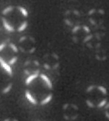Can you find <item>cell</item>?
Instances as JSON below:
<instances>
[{
    "instance_id": "obj_32",
    "label": "cell",
    "mask_w": 109,
    "mask_h": 121,
    "mask_svg": "<svg viewBox=\"0 0 109 121\" xmlns=\"http://www.w3.org/2000/svg\"><path fill=\"white\" fill-rule=\"evenodd\" d=\"M53 56H54V57H55V58H56V59H58V56H57V55L53 54Z\"/></svg>"
},
{
    "instance_id": "obj_30",
    "label": "cell",
    "mask_w": 109,
    "mask_h": 121,
    "mask_svg": "<svg viewBox=\"0 0 109 121\" xmlns=\"http://www.w3.org/2000/svg\"><path fill=\"white\" fill-rule=\"evenodd\" d=\"M34 63H35V65H36V66H39V63H38V62H37L36 60L34 61Z\"/></svg>"
},
{
    "instance_id": "obj_3",
    "label": "cell",
    "mask_w": 109,
    "mask_h": 121,
    "mask_svg": "<svg viewBox=\"0 0 109 121\" xmlns=\"http://www.w3.org/2000/svg\"><path fill=\"white\" fill-rule=\"evenodd\" d=\"M39 76H40V78H42V80L45 81V83L46 84V86H47V87H48L49 89H52V88H53L52 82H51V80L47 78V76H46V75H45V74H40Z\"/></svg>"
},
{
    "instance_id": "obj_6",
    "label": "cell",
    "mask_w": 109,
    "mask_h": 121,
    "mask_svg": "<svg viewBox=\"0 0 109 121\" xmlns=\"http://www.w3.org/2000/svg\"><path fill=\"white\" fill-rule=\"evenodd\" d=\"M52 99H53V94H52V93H50L47 97H46L44 99H43L40 104H41V106H45V105H46L47 103H49Z\"/></svg>"
},
{
    "instance_id": "obj_15",
    "label": "cell",
    "mask_w": 109,
    "mask_h": 121,
    "mask_svg": "<svg viewBox=\"0 0 109 121\" xmlns=\"http://www.w3.org/2000/svg\"><path fill=\"white\" fill-rule=\"evenodd\" d=\"M85 103H86V105H87V107L88 108H95V106H94V104L91 102L89 99H86L85 100Z\"/></svg>"
},
{
    "instance_id": "obj_17",
    "label": "cell",
    "mask_w": 109,
    "mask_h": 121,
    "mask_svg": "<svg viewBox=\"0 0 109 121\" xmlns=\"http://www.w3.org/2000/svg\"><path fill=\"white\" fill-rule=\"evenodd\" d=\"M80 28H81V26H74V28L72 29V33L73 34H75V33H76Z\"/></svg>"
},
{
    "instance_id": "obj_34",
    "label": "cell",
    "mask_w": 109,
    "mask_h": 121,
    "mask_svg": "<svg viewBox=\"0 0 109 121\" xmlns=\"http://www.w3.org/2000/svg\"><path fill=\"white\" fill-rule=\"evenodd\" d=\"M34 51H35V48L31 49V50H30V53H32V52H34Z\"/></svg>"
},
{
    "instance_id": "obj_2",
    "label": "cell",
    "mask_w": 109,
    "mask_h": 121,
    "mask_svg": "<svg viewBox=\"0 0 109 121\" xmlns=\"http://www.w3.org/2000/svg\"><path fill=\"white\" fill-rule=\"evenodd\" d=\"M38 77H39V70H36V72L34 73V74L29 75L28 78H26V79H25V85L28 86L32 81H34V80L36 78H37Z\"/></svg>"
},
{
    "instance_id": "obj_19",
    "label": "cell",
    "mask_w": 109,
    "mask_h": 121,
    "mask_svg": "<svg viewBox=\"0 0 109 121\" xmlns=\"http://www.w3.org/2000/svg\"><path fill=\"white\" fill-rule=\"evenodd\" d=\"M82 27H83V29H84V30L85 31V33H87V34H88V33H90V28H89V27H88V26H87L86 25L83 26Z\"/></svg>"
},
{
    "instance_id": "obj_25",
    "label": "cell",
    "mask_w": 109,
    "mask_h": 121,
    "mask_svg": "<svg viewBox=\"0 0 109 121\" xmlns=\"http://www.w3.org/2000/svg\"><path fill=\"white\" fill-rule=\"evenodd\" d=\"M98 12L100 13L101 15H104V14H105V13H104V10H103V9H99V10H98Z\"/></svg>"
},
{
    "instance_id": "obj_33",
    "label": "cell",
    "mask_w": 109,
    "mask_h": 121,
    "mask_svg": "<svg viewBox=\"0 0 109 121\" xmlns=\"http://www.w3.org/2000/svg\"><path fill=\"white\" fill-rule=\"evenodd\" d=\"M25 74H26V75H29V71H28V70H25Z\"/></svg>"
},
{
    "instance_id": "obj_5",
    "label": "cell",
    "mask_w": 109,
    "mask_h": 121,
    "mask_svg": "<svg viewBox=\"0 0 109 121\" xmlns=\"http://www.w3.org/2000/svg\"><path fill=\"white\" fill-rule=\"evenodd\" d=\"M2 22H3V25H4V27H5L7 31H9V32H13V31H15V28L12 26V25L9 24L5 18L2 20Z\"/></svg>"
},
{
    "instance_id": "obj_21",
    "label": "cell",
    "mask_w": 109,
    "mask_h": 121,
    "mask_svg": "<svg viewBox=\"0 0 109 121\" xmlns=\"http://www.w3.org/2000/svg\"><path fill=\"white\" fill-rule=\"evenodd\" d=\"M25 39H26V36H22V37L19 39V42L22 43L23 41H24V40H25Z\"/></svg>"
},
{
    "instance_id": "obj_7",
    "label": "cell",
    "mask_w": 109,
    "mask_h": 121,
    "mask_svg": "<svg viewBox=\"0 0 109 121\" xmlns=\"http://www.w3.org/2000/svg\"><path fill=\"white\" fill-rule=\"evenodd\" d=\"M27 21H24L22 24L20 25V26H18V28H17V31L18 32H23V31L27 27Z\"/></svg>"
},
{
    "instance_id": "obj_12",
    "label": "cell",
    "mask_w": 109,
    "mask_h": 121,
    "mask_svg": "<svg viewBox=\"0 0 109 121\" xmlns=\"http://www.w3.org/2000/svg\"><path fill=\"white\" fill-rule=\"evenodd\" d=\"M9 48L12 49V50L14 51V52H15V53H17V52H18L17 47L15 44H13V43H10V44H9Z\"/></svg>"
},
{
    "instance_id": "obj_9",
    "label": "cell",
    "mask_w": 109,
    "mask_h": 121,
    "mask_svg": "<svg viewBox=\"0 0 109 121\" xmlns=\"http://www.w3.org/2000/svg\"><path fill=\"white\" fill-rule=\"evenodd\" d=\"M13 8H14V7H13L12 6H6V8H5L4 10H3V12H2V14H3L4 16H6V15H7V14H8V13H10V12H11V11H12V10H13Z\"/></svg>"
},
{
    "instance_id": "obj_8",
    "label": "cell",
    "mask_w": 109,
    "mask_h": 121,
    "mask_svg": "<svg viewBox=\"0 0 109 121\" xmlns=\"http://www.w3.org/2000/svg\"><path fill=\"white\" fill-rule=\"evenodd\" d=\"M17 9L21 12V14H22L24 17H28V12H27V10H26L25 7H23V6H17Z\"/></svg>"
},
{
    "instance_id": "obj_27",
    "label": "cell",
    "mask_w": 109,
    "mask_h": 121,
    "mask_svg": "<svg viewBox=\"0 0 109 121\" xmlns=\"http://www.w3.org/2000/svg\"><path fill=\"white\" fill-rule=\"evenodd\" d=\"M89 21H90V23H92V24L94 25V26H96V22H95V21H94V20H93V19H90V20H89Z\"/></svg>"
},
{
    "instance_id": "obj_16",
    "label": "cell",
    "mask_w": 109,
    "mask_h": 121,
    "mask_svg": "<svg viewBox=\"0 0 109 121\" xmlns=\"http://www.w3.org/2000/svg\"><path fill=\"white\" fill-rule=\"evenodd\" d=\"M96 87V86L95 85L89 86H88V87L86 88V92H87V93H90L91 91H93V89H95Z\"/></svg>"
},
{
    "instance_id": "obj_29",
    "label": "cell",
    "mask_w": 109,
    "mask_h": 121,
    "mask_svg": "<svg viewBox=\"0 0 109 121\" xmlns=\"http://www.w3.org/2000/svg\"><path fill=\"white\" fill-rule=\"evenodd\" d=\"M74 14H75V15H77V16L80 15V14L78 13V11H76V10H75V11H74Z\"/></svg>"
},
{
    "instance_id": "obj_26",
    "label": "cell",
    "mask_w": 109,
    "mask_h": 121,
    "mask_svg": "<svg viewBox=\"0 0 109 121\" xmlns=\"http://www.w3.org/2000/svg\"><path fill=\"white\" fill-rule=\"evenodd\" d=\"M105 117H106V118L108 119V118H109V113H108V111H106V112H105Z\"/></svg>"
},
{
    "instance_id": "obj_22",
    "label": "cell",
    "mask_w": 109,
    "mask_h": 121,
    "mask_svg": "<svg viewBox=\"0 0 109 121\" xmlns=\"http://www.w3.org/2000/svg\"><path fill=\"white\" fill-rule=\"evenodd\" d=\"M65 22H66V24L68 25V26H73V24L70 22V21H68L67 19H65Z\"/></svg>"
},
{
    "instance_id": "obj_28",
    "label": "cell",
    "mask_w": 109,
    "mask_h": 121,
    "mask_svg": "<svg viewBox=\"0 0 109 121\" xmlns=\"http://www.w3.org/2000/svg\"><path fill=\"white\" fill-rule=\"evenodd\" d=\"M58 66H59V63H56V64H55V66H54V69H55V68H57Z\"/></svg>"
},
{
    "instance_id": "obj_13",
    "label": "cell",
    "mask_w": 109,
    "mask_h": 121,
    "mask_svg": "<svg viewBox=\"0 0 109 121\" xmlns=\"http://www.w3.org/2000/svg\"><path fill=\"white\" fill-rule=\"evenodd\" d=\"M17 59H18L17 56H13L12 58L8 61V64H9V65H14V64H16V63H17Z\"/></svg>"
},
{
    "instance_id": "obj_1",
    "label": "cell",
    "mask_w": 109,
    "mask_h": 121,
    "mask_svg": "<svg viewBox=\"0 0 109 121\" xmlns=\"http://www.w3.org/2000/svg\"><path fill=\"white\" fill-rule=\"evenodd\" d=\"M0 65H1V67L4 68V70H6V72L7 73L8 75L12 76L13 71H12V68H11V66H10L8 63H6L2 56H0Z\"/></svg>"
},
{
    "instance_id": "obj_14",
    "label": "cell",
    "mask_w": 109,
    "mask_h": 121,
    "mask_svg": "<svg viewBox=\"0 0 109 121\" xmlns=\"http://www.w3.org/2000/svg\"><path fill=\"white\" fill-rule=\"evenodd\" d=\"M105 104H106V99H102V100H101V102H99V103H98V105H97V108H103Z\"/></svg>"
},
{
    "instance_id": "obj_20",
    "label": "cell",
    "mask_w": 109,
    "mask_h": 121,
    "mask_svg": "<svg viewBox=\"0 0 109 121\" xmlns=\"http://www.w3.org/2000/svg\"><path fill=\"white\" fill-rule=\"evenodd\" d=\"M6 43H2V44H0V52L6 48Z\"/></svg>"
},
{
    "instance_id": "obj_11",
    "label": "cell",
    "mask_w": 109,
    "mask_h": 121,
    "mask_svg": "<svg viewBox=\"0 0 109 121\" xmlns=\"http://www.w3.org/2000/svg\"><path fill=\"white\" fill-rule=\"evenodd\" d=\"M97 89L100 91L102 94H104V95L107 93V90H106V88H105V86H97Z\"/></svg>"
},
{
    "instance_id": "obj_31",
    "label": "cell",
    "mask_w": 109,
    "mask_h": 121,
    "mask_svg": "<svg viewBox=\"0 0 109 121\" xmlns=\"http://www.w3.org/2000/svg\"><path fill=\"white\" fill-rule=\"evenodd\" d=\"M68 106H69V104H66V105L64 106V109H67V108L68 107Z\"/></svg>"
},
{
    "instance_id": "obj_23",
    "label": "cell",
    "mask_w": 109,
    "mask_h": 121,
    "mask_svg": "<svg viewBox=\"0 0 109 121\" xmlns=\"http://www.w3.org/2000/svg\"><path fill=\"white\" fill-rule=\"evenodd\" d=\"M96 9H92V10H89V12H88V15H93V14L96 12Z\"/></svg>"
},
{
    "instance_id": "obj_4",
    "label": "cell",
    "mask_w": 109,
    "mask_h": 121,
    "mask_svg": "<svg viewBox=\"0 0 109 121\" xmlns=\"http://www.w3.org/2000/svg\"><path fill=\"white\" fill-rule=\"evenodd\" d=\"M25 97H26V99H27L30 103L33 104V105H37V100L32 96V94L30 93V91H28V90L25 91Z\"/></svg>"
},
{
    "instance_id": "obj_18",
    "label": "cell",
    "mask_w": 109,
    "mask_h": 121,
    "mask_svg": "<svg viewBox=\"0 0 109 121\" xmlns=\"http://www.w3.org/2000/svg\"><path fill=\"white\" fill-rule=\"evenodd\" d=\"M93 38V35H88V36H86L85 37V39H84V42L86 43V42H88L89 40H91Z\"/></svg>"
},
{
    "instance_id": "obj_24",
    "label": "cell",
    "mask_w": 109,
    "mask_h": 121,
    "mask_svg": "<svg viewBox=\"0 0 109 121\" xmlns=\"http://www.w3.org/2000/svg\"><path fill=\"white\" fill-rule=\"evenodd\" d=\"M44 67H45L46 69H51V67H50L49 65H47V64H45V65H44Z\"/></svg>"
},
{
    "instance_id": "obj_10",
    "label": "cell",
    "mask_w": 109,
    "mask_h": 121,
    "mask_svg": "<svg viewBox=\"0 0 109 121\" xmlns=\"http://www.w3.org/2000/svg\"><path fill=\"white\" fill-rule=\"evenodd\" d=\"M11 89H12V84H8V85L6 86V87L3 89L2 93H3V94H7L8 92H10Z\"/></svg>"
}]
</instances>
